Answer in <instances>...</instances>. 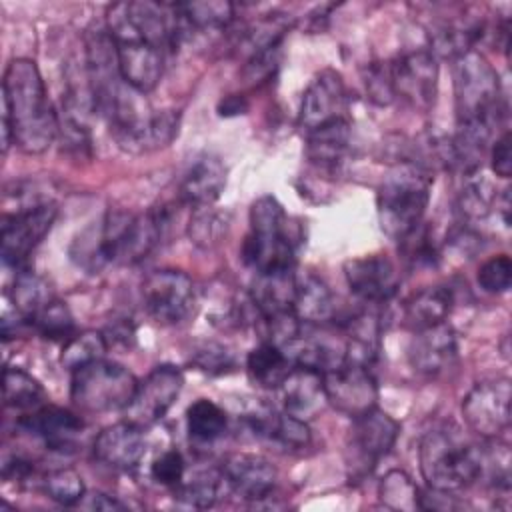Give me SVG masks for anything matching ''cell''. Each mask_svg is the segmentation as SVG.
<instances>
[{
  "instance_id": "6da1fadb",
  "label": "cell",
  "mask_w": 512,
  "mask_h": 512,
  "mask_svg": "<svg viewBox=\"0 0 512 512\" xmlns=\"http://www.w3.org/2000/svg\"><path fill=\"white\" fill-rule=\"evenodd\" d=\"M168 220L166 206L152 208L144 214L108 212L76 234L68 250L70 260L90 274L110 264H138L160 244Z\"/></svg>"
},
{
  "instance_id": "7a4b0ae2",
  "label": "cell",
  "mask_w": 512,
  "mask_h": 512,
  "mask_svg": "<svg viewBox=\"0 0 512 512\" xmlns=\"http://www.w3.org/2000/svg\"><path fill=\"white\" fill-rule=\"evenodd\" d=\"M2 152L14 144L24 154L46 152L60 132L42 74L34 60L14 58L2 76Z\"/></svg>"
},
{
  "instance_id": "3957f363",
  "label": "cell",
  "mask_w": 512,
  "mask_h": 512,
  "mask_svg": "<svg viewBox=\"0 0 512 512\" xmlns=\"http://www.w3.org/2000/svg\"><path fill=\"white\" fill-rule=\"evenodd\" d=\"M420 472L432 490L456 494L482 472V446L470 442L458 428L442 426L424 434L418 448Z\"/></svg>"
},
{
  "instance_id": "277c9868",
  "label": "cell",
  "mask_w": 512,
  "mask_h": 512,
  "mask_svg": "<svg viewBox=\"0 0 512 512\" xmlns=\"http://www.w3.org/2000/svg\"><path fill=\"white\" fill-rule=\"evenodd\" d=\"M432 176L416 160H400L382 178L376 192V210L382 232L400 242L424 218L430 202Z\"/></svg>"
},
{
  "instance_id": "5b68a950",
  "label": "cell",
  "mask_w": 512,
  "mask_h": 512,
  "mask_svg": "<svg viewBox=\"0 0 512 512\" xmlns=\"http://www.w3.org/2000/svg\"><path fill=\"white\" fill-rule=\"evenodd\" d=\"M250 228L242 244V260L256 274L294 272L296 242L282 204L266 194L250 206Z\"/></svg>"
},
{
  "instance_id": "8992f818",
  "label": "cell",
  "mask_w": 512,
  "mask_h": 512,
  "mask_svg": "<svg viewBox=\"0 0 512 512\" xmlns=\"http://www.w3.org/2000/svg\"><path fill=\"white\" fill-rule=\"evenodd\" d=\"M456 122H488L496 126L504 116L500 76L476 48L452 60Z\"/></svg>"
},
{
  "instance_id": "52a82bcc",
  "label": "cell",
  "mask_w": 512,
  "mask_h": 512,
  "mask_svg": "<svg viewBox=\"0 0 512 512\" xmlns=\"http://www.w3.org/2000/svg\"><path fill=\"white\" fill-rule=\"evenodd\" d=\"M106 30L114 40L122 78L142 94L154 90L162 78L166 54L136 32L126 18L122 2L106 10Z\"/></svg>"
},
{
  "instance_id": "ba28073f",
  "label": "cell",
  "mask_w": 512,
  "mask_h": 512,
  "mask_svg": "<svg viewBox=\"0 0 512 512\" xmlns=\"http://www.w3.org/2000/svg\"><path fill=\"white\" fill-rule=\"evenodd\" d=\"M136 386L138 380L128 368L100 358L72 372L70 400L88 414L116 412L130 404Z\"/></svg>"
},
{
  "instance_id": "9c48e42d",
  "label": "cell",
  "mask_w": 512,
  "mask_h": 512,
  "mask_svg": "<svg viewBox=\"0 0 512 512\" xmlns=\"http://www.w3.org/2000/svg\"><path fill=\"white\" fill-rule=\"evenodd\" d=\"M400 434V424L378 406L352 418L348 434V468L350 476L362 478L394 448Z\"/></svg>"
},
{
  "instance_id": "30bf717a",
  "label": "cell",
  "mask_w": 512,
  "mask_h": 512,
  "mask_svg": "<svg viewBox=\"0 0 512 512\" xmlns=\"http://www.w3.org/2000/svg\"><path fill=\"white\" fill-rule=\"evenodd\" d=\"M144 310L158 324H180L196 306L194 280L174 268H162L150 272L140 288Z\"/></svg>"
},
{
  "instance_id": "8fae6325",
  "label": "cell",
  "mask_w": 512,
  "mask_h": 512,
  "mask_svg": "<svg viewBox=\"0 0 512 512\" xmlns=\"http://www.w3.org/2000/svg\"><path fill=\"white\" fill-rule=\"evenodd\" d=\"M56 214L58 206L52 200L4 214L0 226L2 260L14 268H22L30 252L50 232Z\"/></svg>"
},
{
  "instance_id": "7c38bea8",
  "label": "cell",
  "mask_w": 512,
  "mask_h": 512,
  "mask_svg": "<svg viewBox=\"0 0 512 512\" xmlns=\"http://www.w3.org/2000/svg\"><path fill=\"white\" fill-rule=\"evenodd\" d=\"M394 98L416 110H428L438 90V60L426 48L410 50L388 62Z\"/></svg>"
},
{
  "instance_id": "4fadbf2b",
  "label": "cell",
  "mask_w": 512,
  "mask_h": 512,
  "mask_svg": "<svg viewBox=\"0 0 512 512\" xmlns=\"http://www.w3.org/2000/svg\"><path fill=\"white\" fill-rule=\"evenodd\" d=\"M462 416L480 438H500L510 424V380L492 378L474 384L462 400Z\"/></svg>"
},
{
  "instance_id": "5bb4252c",
  "label": "cell",
  "mask_w": 512,
  "mask_h": 512,
  "mask_svg": "<svg viewBox=\"0 0 512 512\" xmlns=\"http://www.w3.org/2000/svg\"><path fill=\"white\" fill-rule=\"evenodd\" d=\"M184 386V374L178 366H156L138 382L130 404L124 408V420L146 430L156 424L176 402Z\"/></svg>"
},
{
  "instance_id": "9a60e30c",
  "label": "cell",
  "mask_w": 512,
  "mask_h": 512,
  "mask_svg": "<svg viewBox=\"0 0 512 512\" xmlns=\"http://www.w3.org/2000/svg\"><path fill=\"white\" fill-rule=\"evenodd\" d=\"M326 402L338 412L356 418L378 404V386L370 368L344 362L322 374Z\"/></svg>"
},
{
  "instance_id": "2e32d148",
  "label": "cell",
  "mask_w": 512,
  "mask_h": 512,
  "mask_svg": "<svg viewBox=\"0 0 512 512\" xmlns=\"http://www.w3.org/2000/svg\"><path fill=\"white\" fill-rule=\"evenodd\" d=\"M344 278L352 296L368 306L388 302L400 286V274L386 254H366L346 260Z\"/></svg>"
},
{
  "instance_id": "e0dca14e",
  "label": "cell",
  "mask_w": 512,
  "mask_h": 512,
  "mask_svg": "<svg viewBox=\"0 0 512 512\" xmlns=\"http://www.w3.org/2000/svg\"><path fill=\"white\" fill-rule=\"evenodd\" d=\"M346 112L348 92L344 80L336 70L324 68L314 76V80L302 94L298 124L304 132H310L328 122L348 118Z\"/></svg>"
},
{
  "instance_id": "ac0fdd59",
  "label": "cell",
  "mask_w": 512,
  "mask_h": 512,
  "mask_svg": "<svg viewBox=\"0 0 512 512\" xmlns=\"http://www.w3.org/2000/svg\"><path fill=\"white\" fill-rule=\"evenodd\" d=\"M220 470L226 480V488L250 502L270 496L278 480L274 464L268 458L250 452H236L228 456Z\"/></svg>"
},
{
  "instance_id": "d6986e66",
  "label": "cell",
  "mask_w": 512,
  "mask_h": 512,
  "mask_svg": "<svg viewBox=\"0 0 512 512\" xmlns=\"http://www.w3.org/2000/svg\"><path fill=\"white\" fill-rule=\"evenodd\" d=\"M16 424L20 430L40 438L48 450L56 452L72 450L84 430V422L78 414L52 404H44L32 412H26L18 418Z\"/></svg>"
},
{
  "instance_id": "ffe728a7",
  "label": "cell",
  "mask_w": 512,
  "mask_h": 512,
  "mask_svg": "<svg viewBox=\"0 0 512 512\" xmlns=\"http://www.w3.org/2000/svg\"><path fill=\"white\" fill-rule=\"evenodd\" d=\"M458 354L456 332L446 324H436L416 330L408 344L410 366L424 376H438L444 372Z\"/></svg>"
},
{
  "instance_id": "44dd1931",
  "label": "cell",
  "mask_w": 512,
  "mask_h": 512,
  "mask_svg": "<svg viewBox=\"0 0 512 512\" xmlns=\"http://www.w3.org/2000/svg\"><path fill=\"white\" fill-rule=\"evenodd\" d=\"M144 430L134 426L128 420L106 426L94 440V456L108 468L114 470H132L140 464L146 440Z\"/></svg>"
},
{
  "instance_id": "7402d4cb",
  "label": "cell",
  "mask_w": 512,
  "mask_h": 512,
  "mask_svg": "<svg viewBox=\"0 0 512 512\" xmlns=\"http://www.w3.org/2000/svg\"><path fill=\"white\" fill-rule=\"evenodd\" d=\"M246 426L264 440L280 444L286 450H300L310 444L308 424L286 410H276L268 404H258L244 414Z\"/></svg>"
},
{
  "instance_id": "603a6c76",
  "label": "cell",
  "mask_w": 512,
  "mask_h": 512,
  "mask_svg": "<svg viewBox=\"0 0 512 512\" xmlns=\"http://www.w3.org/2000/svg\"><path fill=\"white\" fill-rule=\"evenodd\" d=\"M278 390L282 396V410L304 422L314 418L324 404H328L322 372L306 366H292Z\"/></svg>"
},
{
  "instance_id": "cb8c5ba5",
  "label": "cell",
  "mask_w": 512,
  "mask_h": 512,
  "mask_svg": "<svg viewBox=\"0 0 512 512\" xmlns=\"http://www.w3.org/2000/svg\"><path fill=\"white\" fill-rule=\"evenodd\" d=\"M226 186V166L218 156L206 154L196 158L184 172L178 196L192 208L212 206Z\"/></svg>"
},
{
  "instance_id": "d4e9b609",
  "label": "cell",
  "mask_w": 512,
  "mask_h": 512,
  "mask_svg": "<svg viewBox=\"0 0 512 512\" xmlns=\"http://www.w3.org/2000/svg\"><path fill=\"white\" fill-rule=\"evenodd\" d=\"M292 310L304 326H326L336 316V298L330 286L316 274H296Z\"/></svg>"
},
{
  "instance_id": "484cf974",
  "label": "cell",
  "mask_w": 512,
  "mask_h": 512,
  "mask_svg": "<svg viewBox=\"0 0 512 512\" xmlns=\"http://www.w3.org/2000/svg\"><path fill=\"white\" fill-rule=\"evenodd\" d=\"M352 124L348 118L328 122L320 128L306 132V156L308 160L326 172H336L350 148Z\"/></svg>"
},
{
  "instance_id": "4316f807",
  "label": "cell",
  "mask_w": 512,
  "mask_h": 512,
  "mask_svg": "<svg viewBox=\"0 0 512 512\" xmlns=\"http://www.w3.org/2000/svg\"><path fill=\"white\" fill-rule=\"evenodd\" d=\"M452 302H454V294L450 286H444V284L426 286L414 292L404 302V322L414 332L442 324L446 322V316L452 310Z\"/></svg>"
},
{
  "instance_id": "83f0119b",
  "label": "cell",
  "mask_w": 512,
  "mask_h": 512,
  "mask_svg": "<svg viewBox=\"0 0 512 512\" xmlns=\"http://www.w3.org/2000/svg\"><path fill=\"white\" fill-rule=\"evenodd\" d=\"M380 316L372 310H362L346 320L344 340H346V362L370 368V364L380 354Z\"/></svg>"
},
{
  "instance_id": "f1b7e54d",
  "label": "cell",
  "mask_w": 512,
  "mask_h": 512,
  "mask_svg": "<svg viewBox=\"0 0 512 512\" xmlns=\"http://www.w3.org/2000/svg\"><path fill=\"white\" fill-rule=\"evenodd\" d=\"M484 28L474 20H448L438 24L430 32V52L434 58L456 60L458 56L474 50V44L482 38Z\"/></svg>"
},
{
  "instance_id": "f546056e",
  "label": "cell",
  "mask_w": 512,
  "mask_h": 512,
  "mask_svg": "<svg viewBox=\"0 0 512 512\" xmlns=\"http://www.w3.org/2000/svg\"><path fill=\"white\" fill-rule=\"evenodd\" d=\"M290 370L292 362L286 356V352L280 346L266 340L254 350H250L246 356V372L250 380L266 390H278Z\"/></svg>"
},
{
  "instance_id": "4dcf8cb0",
  "label": "cell",
  "mask_w": 512,
  "mask_h": 512,
  "mask_svg": "<svg viewBox=\"0 0 512 512\" xmlns=\"http://www.w3.org/2000/svg\"><path fill=\"white\" fill-rule=\"evenodd\" d=\"M54 296L50 294L48 284L44 282V278H40L34 270L22 266L16 268V276H14V284H12V292H10V300L14 304V310L18 314L20 320L24 322H32L34 316L52 300Z\"/></svg>"
},
{
  "instance_id": "1f68e13d",
  "label": "cell",
  "mask_w": 512,
  "mask_h": 512,
  "mask_svg": "<svg viewBox=\"0 0 512 512\" xmlns=\"http://www.w3.org/2000/svg\"><path fill=\"white\" fill-rule=\"evenodd\" d=\"M2 398L8 408L32 412L44 406L46 392L42 384L26 370L6 366L2 374Z\"/></svg>"
},
{
  "instance_id": "d6a6232c",
  "label": "cell",
  "mask_w": 512,
  "mask_h": 512,
  "mask_svg": "<svg viewBox=\"0 0 512 512\" xmlns=\"http://www.w3.org/2000/svg\"><path fill=\"white\" fill-rule=\"evenodd\" d=\"M228 426V416L224 408L208 398H198L186 410V428L194 442L210 444L218 440Z\"/></svg>"
},
{
  "instance_id": "836d02e7",
  "label": "cell",
  "mask_w": 512,
  "mask_h": 512,
  "mask_svg": "<svg viewBox=\"0 0 512 512\" xmlns=\"http://www.w3.org/2000/svg\"><path fill=\"white\" fill-rule=\"evenodd\" d=\"M230 230V214L212 206L194 208L188 222V236L200 250H212L222 244Z\"/></svg>"
},
{
  "instance_id": "e575fe53",
  "label": "cell",
  "mask_w": 512,
  "mask_h": 512,
  "mask_svg": "<svg viewBox=\"0 0 512 512\" xmlns=\"http://www.w3.org/2000/svg\"><path fill=\"white\" fill-rule=\"evenodd\" d=\"M226 486V480L222 476V470H200L192 478L182 480L176 488L174 494L180 502L194 506V508H210L216 504L220 498L222 488Z\"/></svg>"
},
{
  "instance_id": "d590c367",
  "label": "cell",
  "mask_w": 512,
  "mask_h": 512,
  "mask_svg": "<svg viewBox=\"0 0 512 512\" xmlns=\"http://www.w3.org/2000/svg\"><path fill=\"white\" fill-rule=\"evenodd\" d=\"M176 6L188 28L216 30L226 28L234 20V4L228 0L176 2Z\"/></svg>"
},
{
  "instance_id": "8d00e7d4",
  "label": "cell",
  "mask_w": 512,
  "mask_h": 512,
  "mask_svg": "<svg viewBox=\"0 0 512 512\" xmlns=\"http://www.w3.org/2000/svg\"><path fill=\"white\" fill-rule=\"evenodd\" d=\"M108 350V340L104 336V332H96V330H84V332H76L70 340L64 342L62 354H60V364L74 372L94 360L104 358Z\"/></svg>"
},
{
  "instance_id": "74e56055",
  "label": "cell",
  "mask_w": 512,
  "mask_h": 512,
  "mask_svg": "<svg viewBox=\"0 0 512 512\" xmlns=\"http://www.w3.org/2000/svg\"><path fill=\"white\" fill-rule=\"evenodd\" d=\"M420 488L404 470H390L378 486L380 502L392 510H420Z\"/></svg>"
},
{
  "instance_id": "f35d334b",
  "label": "cell",
  "mask_w": 512,
  "mask_h": 512,
  "mask_svg": "<svg viewBox=\"0 0 512 512\" xmlns=\"http://www.w3.org/2000/svg\"><path fill=\"white\" fill-rule=\"evenodd\" d=\"M36 332L52 342H66L70 340L74 332V318L68 310V306L56 298H52L30 322Z\"/></svg>"
},
{
  "instance_id": "ab89813d",
  "label": "cell",
  "mask_w": 512,
  "mask_h": 512,
  "mask_svg": "<svg viewBox=\"0 0 512 512\" xmlns=\"http://www.w3.org/2000/svg\"><path fill=\"white\" fill-rule=\"evenodd\" d=\"M464 178V188L458 194V210L466 222L482 220L496 202V194L484 178H478V174Z\"/></svg>"
},
{
  "instance_id": "60d3db41",
  "label": "cell",
  "mask_w": 512,
  "mask_h": 512,
  "mask_svg": "<svg viewBox=\"0 0 512 512\" xmlns=\"http://www.w3.org/2000/svg\"><path fill=\"white\" fill-rule=\"evenodd\" d=\"M42 490L50 500H54L62 506H74V504L82 502V498L86 494L84 480L74 468L50 470L42 478Z\"/></svg>"
},
{
  "instance_id": "b9f144b4",
  "label": "cell",
  "mask_w": 512,
  "mask_h": 512,
  "mask_svg": "<svg viewBox=\"0 0 512 512\" xmlns=\"http://www.w3.org/2000/svg\"><path fill=\"white\" fill-rule=\"evenodd\" d=\"M402 244V254L408 260L410 266H436L440 260V250L434 242L432 232L424 222H420L408 236L400 240Z\"/></svg>"
},
{
  "instance_id": "7bdbcfd3",
  "label": "cell",
  "mask_w": 512,
  "mask_h": 512,
  "mask_svg": "<svg viewBox=\"0 0 512 512\" xmlns=\"http://www.w3.org/2000/svg\"><path fill=\"white\" fill-rule=\"evenodd\" d=\"M190 362L204 374L210 376H220V374H228L234 370L236 366V356L234 352L220 344V342H200L192 354H190Z\"/></svg>"
},
{
  "instance_id": "ee69618b",
  "label": "cell",
  "mask_w": 512,
  "mask_h": 512,
  "mask_svg": "<svg viewBox=\"0 0 512 512\" xmlns=\"http://www.w3.org/2000/svg\"><path fill=\"white\" fill-rule=\"evenodd\" d=\"M478 286L488 294H504L512 284V260L508 254H498L486 260L476 274Z\"/></svg>"
},
{
  "instance_id": "f6af8a7d",
  "label": "cell",
  "mask_w": 512,
  "mask_h": 512,
  "mask_svg": "<svg viewBox=\"0 0 512 512\" xmlns=\"http://www.w3.org/2000/svg\"><path fill=\"white\" fill-rule=\"evenodd\" d=\"M184 472H186V464L178 450L162 452L150 466L152 480L168 488H176L184 480Z\"/></svg>"
},
{
  "instance_id": "bcb514c9",
  "label": "cell",
  "mask_w": 512,
  "mask_h": 512,
  "mask_svg": "<svg viewBox=\"0 0 512 512\" xmlns=\"http://www.w3.org/2000/svg\"><path fill=\"white\" fill-rule=\"evenodd\" d=\"M364 86H366V92L372 102H376L380 106L390 104L394 100V90H392V82H390L388 62L370 64L364 74Z\"/></svg>"
},
{
  "instance_id": "7dc6e473",
  "label": "cell",
  "mask_w": 512,
  "mask_h": 512,
  "mask_svg": "<svg viewBox=\"0 0 512 512\" xmlns=\"http://www.w3.org/2000/svg\"><path fill=\"white\" fill-rule=\"evenodd\" d=\"M490 166L500 178H508L512 172V150H510V132H502L490 148Z\"/></svg>"
},
{
  "instance_id": "c3c4849f",
  "label": "cell",
  "mask_w": 512,
  "mask_h": 512,
  "mask_svg": "<svg viewBox=\"0 0 512 512\" xmlns=\"http://www.w3.org/2000/svg\"><path fill=\"white\" fill-rule=\"evenodd\" d=\"M88 508L92 510H124L126 504H122L120 500L108 496V494H102V492H94L92 496H88Z\"/></svg>"
},
{
  "instance_id": "681fc988",
  "label": "cell",
  "mask_w": 512,
  "mask_h": 512,
  "mask_svg": "<svg viewBox=\"0 0 512 512\" xmlns=\"http://www.w3.org/2000/svg\"><path fill=\"white\" fill-rule=\"evenodd\" d=\"M496 206L500 208V214H502L504 224L510 226V190H508V188L502 192L500 198H496Z\"/></svg>"
}]
</instances>
